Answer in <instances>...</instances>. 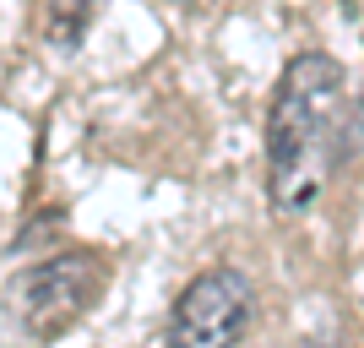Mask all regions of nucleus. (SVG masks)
Wrapping results in <instances>:
<instances>
[{
	"label": "nucleus",
	"mask_w": 364,
	"mask_h": 348,
	"mask_svg": "<svg viewBox=\"0 0 364 348\" xmlns=\"http://www.w3.org/2000/svg\"><path fill=\"white\" fill-rule=\"evenodd\" d=\"M364 147V98H348V76L332 55L304 49L277 82L267 115V201L277 218H299L321 196L337 164Z\"/></svg>",
	"instance_id": "f257e3e1"
},
{
	"label": "nucleus",
	"mask_w": 364,
	"mask_h": 348,
	"mask_svg": "<svg viewBox=\"0 0 364 348\" xmlns=\"http://www.w3.org/2000/svg\"><path fill=\"white\" fill-rule=\"evenodd\" d=\"M316 348H343V343H316Z\"/></svg>",
	"instance_id": "423d86ee"
},
{
	"label": "nucleus",
	"mask_w": 364,
	"mask_h": 348,
	"mask_svg": "<svg viewBox=\"0 0 364 348\" xmlns=\"http://www.w3.org/2000/svg\"><path fill=\"white\" fill-rule=\"evenodd\" d=\"M196 6H223V0H196Z\"/></svg>",
	"instance_id": "39448f33"
},
{
	"label": "nucleus",
	"mask_w": 364,
	"mask_h": 348,
	"mask_svg": "<svg viewBox=\"0 0 364 348\" xmlns=\"http://www.w3.org/2000/svg\"><path fill=\"white\" fill-rule=\"evenodd\" d=\"M250 278L240 267H207L185 283L168 316V348H234L250 327Z\"/></svg>",
	"instance_id": "7ed1b4c3"
},
{
	"label": "nucleus",
	"mask_w": 364,
	"mask_h": 348,
	"mask_svg": "<svg viewBox=\"0 0 364 348\" xmlns=\"http://www.w3.org/2000/svg\"><path fill=\"white\" fill-rule=\"evenodd\" d=\"M109 267L104 256L92 251H60V256L38 261V267H22V273L6 283V300H11V321L28 337L49 343V337L71 332L76 321L92 310V300L104 294Z\"/></svg>",
	"instance_id": "f03ea898"
},
{
	"label": "nucleus",
	"mask_w": 364,
	"mask_h": 348,
	"mask_svg": "<svg viewBox=\"0 0 364 348\" xmlns=\"http://www.w3.org/2000/svg\"><path fill=\"white\" fill-rule=\"evenodd\" d=\"M98 11H104V0H44V38L55 49H76L82 44V33L98 22Z\"/></svg>",
	"instance_id": "20e7f679"
}]
</instances>
